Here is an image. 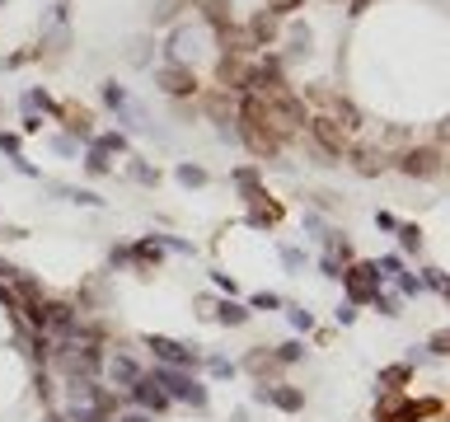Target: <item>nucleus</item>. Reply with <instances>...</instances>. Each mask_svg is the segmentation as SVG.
Masks as SVG:
<instances>
[{"label": "nucleus", "instance_id": "nucleus-42", "mask_svg": "<svg viewBox=\"0 0 450 422\" xmlns=\"http://www.w3.org/2000/svg\"><path fill=\"white\" fill-rule=\"evenodd\" d=\"M361 10H371V0H352V15H361Z\"/></svg>", "mask_w": 450, "mask_h": 422}, {"label": "nucleus", "instance_id": "nucleus-25", "mask_svg": "<svg viewBox=\"0 0 450 422\" xmlns=\"http://www.w3.org/2000/svg\"><path fill=\"white\" fill-rule=\"evenodd\" d=\"M85 169H90V174H108L113 164H108V155H104V150H94V146H90V155H85Z\"/></svg>", "mask_w": 450, "mask_h": 422}, {"label": "nucleus", "instance_id": "nucleus-13", "mask_svg": "<svg viewBox=\"0 0 450 422\" xmlns=\"http://www.w3.org/2000/svg\"><path fill=\"white\" fill-rule=\"evenodd\" d=\"M248 38H253L258 47H267L272 38H277V15H272V10H263V15H253V24H248Z\"/></svg>", "mask_w": 450, "mask_h": 422}, {"label": "nucleus", "instance_id": "nucleus-40", "mask_svg": "<svg viewBox=\"0 0 450 422\" xmlns=\"http://www.w3.org/2000/svg\"><path fill=\"white\" fill-rule=\"evenodd\" d=\"M0 277H5V281H10V277H19V267H15V263H5V258H0Z\"/></svg>", "mask_w": 450, "mask_h": 422}, {"label": "nucleus", "instance_id": "nucleus-41", "mask_svg": "<svg viewBox=\"0 0 450 422\" xmlns=\"http://www.w3.org/2000/svg\"><path fill=\"white\" fill-rule=\"evenodd\" d=\"M118 422H150V413H127V418H118Z\"/></svg>", "mask_w": 450, "mask_h": 422}, {"label": "nucleus", "instance_id": "nucleus-27", "mask_svg": "<svg viewBox=\"0 0 450 422\" xmlns=\"http://www.w3.org/2000/svg\"><path fill=\"white\" fill-rule=\"evenodd\" d=\"M371 305H375L380 314H399V296H380V291H375V296H371Z\"/></svg>", "mask_w": 450, "mask_h": 422}, {"label": "nucleus", "instance_id": "nucleus-5", "mask_svg": "<svg viewBox=\"0 0 450 422\" xmlns=\"http://www.w3.org/2000/svg\"><path fill=\"white\" fill-rule=\"evenodd\" d=\"M342 281H347V296L352 300H371L375 291H380V272H375V263H357L342 272Z\"/></svg>", "mask_w": 450, "mask_h": 422}, {"label": "nucleus", "instance_id": "nucleus-21", "mask_svg": "<svg viewBox=\"0 0 450 422\" xmlns=\"http://www.w3.org/2000/svg\"><path fill=\"white\" fill-rule=\"evenodd\" d=\"M216 319H220V324H244L248 310H244V305H234V300H225V305L216 310Z\"/></svg>", "mask_w": 450, "mask_h": 422}, {"label": "nucleus", "instance_id": "nucleus-7", "mask_svg": "<svg viewBox=\"0 0 450 422\" xmlns=\"http://www.w3.org/2000/svg\"><path fill=\"white\" fill-rule=\"evenodd\" d=\"M399 169L413 178H432V174H441V150H404Z\"/></svg>", "mask_w": 450, "mask_h": 422}, {"label": "nucleus", "instance_id": "nucleus-15", "mask_svg": "<svg viewBox=\"0 0 450 422\" xmlns=\"http://www.w3.org/2000/svg\"><path fill=\"white\" fill-rule=\"evenodd\" d=\"M108 371H113V380H122L127 390H132V385L141 380V371H136V361H132V357H113V361H108Z\"/></svg>", "mask_w": 450, "mask_h": 422}, {"label": "nucleus", "instance_id": "nucleus-28", "mask_svg": "<svg viewBox=\"0 0 450 422\" xmlns=\"http://www.w3.org/2000/svg\"><path fill=\"white\" fill-rule=\"evenodd\" d=\"M300 352H305L300 343H281L277 352H272V357H277V361H300Z\"/></svg>", "mask_w": 450, "mask_h": 422}, {"label": "nucleus", "instance_id": "nucleus-31", "mask_svg": "<svg viewBox=\"0 0 450 422\" xmlns=\"http://www.w3.org/2000/svg\"><path fill=\"white\" fill-rule=\"evenodd\" d=\"M281 305V296H272V291H258V296H253V310H277Z\"/></svg>", "mask_w": 450, "mask_h": 422}, {"label": "nucleus", "instance_id": "nucleus-4", "mask_svg": "<svg viewBox=\"0 0 450 422\" xmlns=\"http://www.w3.org/2000/svg\"><path fill=\"white\" fill-rule=\"evenodd\" d=\"M155 85H160L164 94H174V99H183V94L197 90V76H192L183 62H164V66L155 71Z\"/></svg>", "mask_w": 450, "mask_h": 422}, {"label": "nucleus", "instance_id": "nucleus-16", "mask_svg": "<svg viewBox=\"0 0 450 422\" xmlns=\"http://www.w3.org/2000/svg\"><path fill=\"white\" fill-rule=\"evenodd\" d=\"M202 15H206V24L211 29H230V10H225V0H202Z\"/></svg>", "mask_w": 450, "mask_h": 422}, {"label": "nucleus", "instance_id": "nucleus-2", "mask_svg": "<svg viewBox=\"0 0 450 422\" xmlns=\"http://www.w3.org/2000/svg\"><path fill=\"white\" fill-rule=\"evenodd\" d=\"M310 136L319 141V150L333 155V160H342V155H347V146H352V132H347L342 122H333V118H324V113L310 118Z\"/></svg>", "mask_w": 450, "mask_h": 422}, {"label": "nucleus", "instance_id": "nucleus-11", "mask_svg": "<svg viewBox=\"0 0 450 422\" xmlns=\"http://www.w3.org/2000/svg\"><path fill=\"white\" fill-rule=\"evenodd\" d=\"M132 394L141 399V408H146V413H160V408L169 404V399H164V390H160V385L150 380V375H141L136 385H132Z\"/></svg>", "mask_w": 450, "mask_h": 422}, {"label": "nucleus", "instance_id": "nucleus-29", "mask_svg": "<svg viewBox=\"0 0 450 422\" xmlns=\"http://www.w3.org/2000/svg\"><path fill=\"white\" fill-rule=\"evenodd\" d=\"M211 375H216V380H230V375H234V361H225V357H211Z\"/></svg>", "mask_w": 450, "mask_h": 422}, {"label": "nucleus", "instance_id": "nucleus-19", "mask_svg": "<svg viewBox=\"0 0 450 422\" xmlns=\"http://www.w3.org/2000/svg\"><path fill=\"white\" fill-rule=\"evenodd\" d=\"M244 366H248V371H258V375H267V371H272V366H277V357L258 347V352H248V361H244Z\"/></svg>", "mask_w": 450, "mask_h": 422}, {"label": "nucleus", "instance_id": "nucleus-36", "mask_svg": "<svg viewBox=\"0 0 450 422\" xmlns=\"http://www.w3.org/2000/svg\"><path fill=\"white\" fill-rule=\"evenodd\" d=\"M291 324H295V328H310L314 314H310V310H291Z\"/></svg>", "mask_w": 450, "mask_h": 422}, {"label": "nucleus", "instance_id": "nucleus-8", "mask_svg": "<svg viewBox=\"0 0 450 422\" xmlns=\"http://www.w3.org/2000/svg\"><path fill=\"white\" fill-rule=\"evenodd\" d=\"M239 132H244V141H248V150H258V155H277V146H281V136H272L267 127H258V122H248V118H239Z\"/></svg>", "mask_w": 450, "mask_h": 422}, {"label": "nucleus", "instance_id": "nucleus-34", "mask_svg": "<svg viewBox=\"0 0 450 422\" xmlns=\"http://www.w3.org/2000/svg\"><path fill=\"white\" fill-rule=\"evenodd\" d=\"M427 286H436V291H446V272H441V267H427Z\"/></svg>", "mask_w": 450, "mask_h": 422}, {"label": "nucleus", "instance_id": "nucleus-3", "mask_svg": "<svg viewBox=\"0 0 450 422\" xmlns=\"http://www.w3.org/2000/svg\"><path fill=\"white\" fill-rule=\"evenodd\" d=\"M146 347H150V352H155L164 366H178V371L197 366V347H183V343H174V338H160V333H150V338H146Z\"/></svg>", "mask_w": 450, "mask_h": 422}, {"label": "nucleus", "instance_id": "nucleus-30", "mask_svg": "<svg viewBox=\"0 0 450 422\" xmlns=\"http://www.w3.org/2000/svg\"><path fill=\"white\" fill-rule=\"evenodd\" d=\"M52 150H57V155H76L80 146H76V136H52Z\"/></svg>", "mask_w": 450, "mask_h": 422}, {"label": "nucleus", "instance_id": "nucleus-24", "mask_svg": "<svg viewBox=\"0 0 450 422\" xmlns=\"http://www.w3.org/2000/svg\"><path fill=\"white\" fill-rule=\"evenodd\" d=\"M38 108H52V99H47V94L43 90H29V94H24V113H29V118H33V113H38Z\"/></svg>", "mask_w": 450, "mask_h": 422}, {"label": "nucleus", "instance_id": "nucleus-17", "mask_svg": "<svg viewBox=\"0 0 450 422\" xmlns=\"http://www.w3.org/2000/svg\"><path fill=\"white\" fill-rule=\"evenodd\" d=\"M90 146H94V150H104V155H122L127 136H122V132H104V136H90Z\"/></svg>", "mask_w": 450, "mask_h": 422}, {"label": "nucleus", "instance_id": "nucleus-23", "mask_svg": "<svg viewBox=\"0 0 450 422\" xmlns=\"http://www.w3.org/2000/svg\"><path fill=\"white\" fill-rule=\"evenodd\" d=\"M394 230H399V244H404L408 253L422 249V230H418V225H394Z\"/></svg>", "mask_w": 450, "mask_h": 422}, {"label": "nucleus", "instance_id": "nucleus-38", "mask_svg": "<svg viewBox=\"0 0 450 422\" xmlns=\"http://www.w3.org/2000/svg\"><path fill=\"white\" fill-rule=\"evenodd\" d=\"M169 19H174V0H164V5L155 10V24H169Z\"/></svg>", "mask_w": 450, "mask_h": 422}, {"label": "nucleus", "instance_id": "nucleus-14", "mask_svg": "<svg viewBox=\"0 0 450 422\" xmlns=\"http://www.w3.org/2000/svg\"><path fill=\"white\" fill-rule=\"evenodd\" d=\"M352 164H357V174H380L389 160H385V150H366L361 146V150H352Z\"/></svg>", "mask_w": 450, "mask_h": 422}, {"label": "nucleus", "instance_id": "nucleus-33", "mask_svg": "<svg viewBox=\"0 0 450 422\" xmlns=\"http://www.w3.org/2000/svg\"><path fill=\"white\" fill-rule=\"evenodd\" d=\"M132 178H141V183H155L160 174H155V169H150V164H132Z\"/></svg>", "mask_w": 450, "mask_h": 422}, {"label": "nucleus", "instance_id": "nucleus-22", "mask_svg": "<svg viewBox=\"0 0 450 422\" xmlns=\"http://www.w3.org/2000/svg\"><path fill=\"white\" fill-rule=\"evenodd\" d=\"M248 220H253V225H277V220H281V206H277V202L253 206V216H248Z\"/></svg>", "mask_w": 450, "mask_h": 422}, {"label": "nucleus", "instance_id": "nucleus-1", "mask_svg": "<svg viewBox=\"0 0 450 422\" xmlns=\"http://www.w3.org/2000/svg\"><path fill=\"white\" fill-rule=\"evenodd\" d=\"M155 380L160 390H164V399H183V404H192V408H202L206 404V390L192 380L188 371H178V366H155Z\"/></svg>", "mask_w": 450, "mask_h": 422}, {"label": "nucleus", "instance_id": "nucleus-32", "mask_svg": "<svg viewBox=\"0 0 450 422\" xmlns=\"http://www.w3.org/2000/svg\"><path fill=\"white\" fill-rule=\"evenodd\" d=\"M281 263L295 272V267H305V253H300V249H281Z\"/></svg>", "mask_w": 450, "mask_h": 422}, {"label": "nucleus", "instance_id": "nucleus-20", "mask_svg": "<svg viewBox=\"0 0 450 422\" xmlns=\"http://www.w3.org/2000/svg\"><path fill=\"white\" fill-rule=\"evenodd\" d=\"M127 99H132V94H127V90H122V85H118V80H108V85H104V104H108V108H113V113L122 108Z\"/></svg>", "mask_w": 450, "mask_h": 422}, {"label": "nucleus", "instance_id": "nucleus-9", "mask_svg": "<svg viewBox=\"0 0 450 422\" xmlns=\"http://www.w3.org/2000/svg\"><path fill=\"white\" fill-rule=\"evenodd\" d=\"M248 71L253 66H244V57H220V66H216V80L225 85V90H248Z\"/></svg>", "mask_w": 450, "mask_h": 422}, {"label": "nucleus", "instance_id": "nucleus-26", "mask_svg": "<svg viewBox=\"0 0 450 422\" xmlns=\"http://www.w3.org/2000/svg\"><path fill=\"white\" fill-rule=\"evenodd\" d=\"M404 380H408V366H389V371L380 375V385H385V390H399Z\"/></svg>", "mask_w": 450, "mask_h": 422}, {"label": "nucleus", "instance_id": "nucleus-39", "mask_svg": "<svg viewBox=\"0 0 450 422\" xmlns=\"http://www.w3.org/2000/svg\"><path fill=\"white\" fill-rule=\"evenodd\" d=\"M0 150H10V160L19 155V136H0Z\"/></svg>", "mask_w": 450, "mask_h": 422}, {"label": "nucleus", "instance_id": "nucleus-18", "mask_svg": "<svg viewBox=\"0 0 450 422\" xmlns=\"http://www.w3.org/2000/svg\"><path fill=\"white\" fill-rule=\"evenodd\" d=\"M178 183H183V188H202L206 169H202V164H178Z\"/></svg>", "mask_w": 450, "mask_h": 422}, {"label": "nucleus", "instance_id": "nucleus-35", "mask_svg": "<svg viewBox=\"0 0 450 422\" xmlns=\"http://www.w3.org/2000/svg\"><path fill=\"white\" fill-rule=\"evenodd\" d=\"M234 108V104H230V99H225V94H216V99H211V113H216V118H225V113H230Z\"/></svg>", "mask_w": 450, "mask_h": 422}, {"label": "nucleus", "instance_id": "nucleus-10", "mask_svg": "<svg viewBox=\"0 0 450 422\" xmlns=\"http://www.w3.org/2000/svg\"><path fill=\"white\" fill-rule=\"evenodd\" d=\"M57 113L66 118V127H71L76 136H85V141L94 136V113H90V108H80V104H62Z\"/></svg>", "mask_w": 450, "mask_h": 422}, {"label": "nucleus", "instance_id": "nucleus-12", "mask_svg": "<svg viewBox=\"0 0 450 422\" xmlns=\"http://www.w3.org/2000/svg\"><path fill=\"white\" fill-rule=\"evenodd\" d=\"M220 47H225V57H248L258 43L248 38V29H220Z\"/></svg>", "mask_w": 450, "mask_h": 422}, {"label": "nucleus", "instance_id": "nucleus-6", "mask_svg": "<svg viewBox=\"0 0 450 422\" xmlns=\"http://www.w3.org/2000/svg\"><path fill=\"white\" fill-rule=\"evenodd\" d=\"M253 399H258V404H277V408H286V413H295V408L305 404V394H300V390H291V385H267V380H258Z\"/></svg>", "mask_w": 450, "mask_h": 422}, {"label": "nucleus", "instance_id": "nucleus-37", "mask_svg": "<svg viewBox=\"0 0 450 422\" xmlns=\"http://www.w3.org/2000/svg\"><path fill=\"white\" fill-rule=\"evenodd\" d=\"M295 5H300V0H267V10H272V15H286V10H295Z\"/></svg>", "mask_w": 450, "mask_h": 422}]
</instances>
